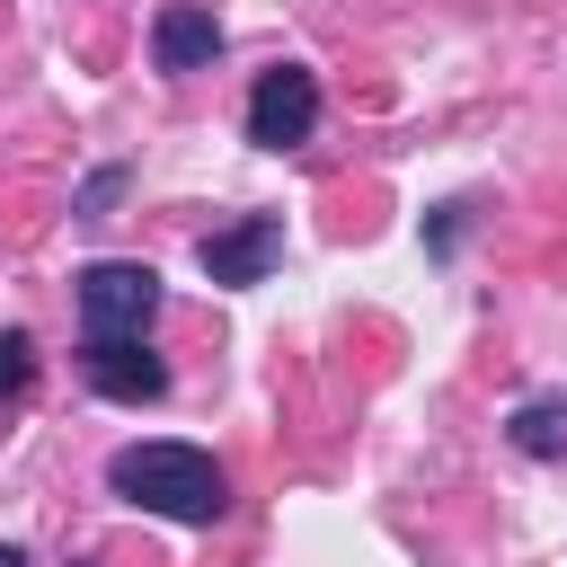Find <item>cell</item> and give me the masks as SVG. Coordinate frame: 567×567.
Wrapping results in <instances>:
<instances>
[{"instance_id": "cell-2", "label": "cell", "mask_w": 567, "mask_h": 567, "mask_svg": "<svg viewBox=\"0 0 567 567\" xmlns=\"http://www.w3.org/2000/svg\"><path fill=\"white\" fill-rule=\"evenodd\" d=\"M71 301H80V328L89 337H142L151 310H159V275L142 257H97L71 275Z\"/></svg>"}, {"instance_id": "cell-7", "label": "cell", "mask_w": 567, "mask_h": 567, "mask_svg": "<svg viewBox=\"0 0 567 567\" xmlns=\"http://www.w3.org/2000/svg\"><path fill=\"white\" fill-rule=\"evenodd\" d=\"M505 434H514L523 461H567V399H523Z\"/></svg>"}, {"instance_id": "cell-4", "label": "cell", "mask_w": 567, "mask_h": 567, "mask_svg": "<svg viewBox=\"0 0 567 567\" xmlns=\"http://www.w3.org/2000/svg\"><path fill=\"white\" fill-rule=\"evenodd\" d=\"M284 257V213H239L230 230H213L204 248H195V266L213 275V284H230V292H248V284H266V266Z\"/></svg>"}, {"instance_id": "cell-5", "label": "cell", "mask_w": 567, "mask_h": 567, "mask_svg": "<svg viewBox=\"0 0 567 567\" xmlns=\"http://www.w3.org/2000/svg\"><path fill=\"white\" fill-rule=\"evenodd\" d=\"M80 372H89V390H97V399H115V408H142V399H159V390H168V363H159L142 337H89Z\"/></svg>"}, {"instance_id": "cell-1", "label": "cell", "mask_w": 567, "mask_h": 567, "mask_svg": "<svg viewBox=\"0 0 567 567\" xmlns=\"http://www.w3.org/2000/svg\"><path fill=\"white\" fill-rule=\"evenodd\" d=\"M106 487L159 523H221L230 514V470L204 443H124L106 461Z\"/></svg>"}, {"instance_id": "cell-8", "label": "cell", "mask_w": 567, "mask_h": 567, "mask_svg": "<svg viewBox=\"0 0 567 567\" xmlns=\"http://www.w3.org/2000/svg\"><path fill=\"white\" fill-rule=\"evenodd\" d=\"M35 381V337L27 328H0V399H18Z\"/></svg>"}, {"instance_id": "cell-3", "label": "cell", "mask_w": 567, "mask_h": 567, "mask_svg": "<svg viewBox=\"0 0 567 567\" xmlns=\"http://www.w3.org/2000/svg\"><path fill=\"white\" fill-rule=\"evenodd\" d=\"M310 133H319V71H301V62L257 71V89H248V142L257 151H301Z\"/></svg>"}, {"instance_id": "cell-10", "label": "cell", "mask_w": 567, "mask_h": 567, "mask_svg": "<svg viewBox=\"0 0 567 567\" xmlns=\"http://www.w3.org/2000/svg\"><path fill=\"white\" fill-rule=\"evenodd\" d=\"M0 567H27V549H9V540H0Z\"/></svg>"}, {"instance_id": "cell-9", "label": "cell", "mask_w": 567, "mask_h": 567, "mask_svg": "<svg viewBox=\"0 0 567 567\" xmlns=\"http://www.w3.org/2000/svg\"><path fill=\"white\" fill-rule=\"evenodd\" d=\"M115 195H124V168H97V177H89V186H80V213H89V221H97V213H106V204H115Z\"/></svg>"}, {"instance_id": "cell-6", "label": "cell", "mask_w": 567, "mask_h": 567, "mask_svg": "<svg viewBox=\"0 0 567 567\" xmlns=\"http://www.w3.org/2000/svg\"><path fill=\"white\" fill-rule=\"evenodd\" d=\"M221 53V18L204 9V0H168L159 18H151V62L168 71V80H186V71H204Z\"/></svg>"}]
</instances>
